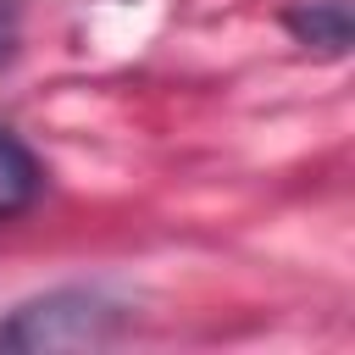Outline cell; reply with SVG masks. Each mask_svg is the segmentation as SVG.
I'll return each instance as SVG.
<instances>
[{
	"label": "cell",
	"instance_id": "obj_4",
	"mask_svg": "<svg viewBox=\"0 0 355 355\" xmlns=\"http://www.w3.org/2000/svg\"><path fill=\"white\" fill-rule=\"evenodd\" d=\"M17 0H0V61H11V50H17Z\"/></svg>",
	"mask_w": 355,
	"mask_h": 355
},
{
	"label": "cell",
	"instance_id": "obj_2",
	"mask_svg": "<svg viewBox=\"0 0 355 355\" xmlns=\"http://www.w3.org/2000/svg\"><path fill=\"white\" fill-rule=\"evenodd\" d=\"M39 189H44V166H39V155H33L17 133L0 128V222L22 216V211L39 200Z\"/></svg>",
	"mask_w": 355,
	"mask_h": 355
},
{
	"label": "cell",
	"instance_id": "obj_3",
	"mask_svg": "<svg viewBox=\"0 0 355 355\" xmlns=\"http://www.w3.org/2000/svg\"><path fill=\"white\" fill-rule=\"evenodd\" d=\"M283 22H288V33L300 44H311L322 55H344L349 50V0H305Z\"/></svg>",
	"mask_w": 355,
	"mask_h": 355
},
{
	"label": "cell",
	"instance_id": "obj_1",
	"mask_svg": "<svg viewBox=\"0 0 355 355\" xmlns=\"http://www.w3.org/2000/svg\"><path fill=\"white\" fill-rule=\"evenodd\" d=\"M122 327V305L94 288H55L44 300L17 305L0 322V349H89Z\"/></svg>",
	"mask_w": 355,
	"mask_h": 355
}]
</instances>
